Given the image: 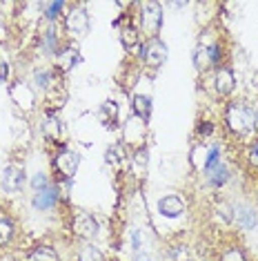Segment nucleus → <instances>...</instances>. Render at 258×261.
<instances>
[{"instance_id":"obj_9","label":"nucleus","mask_w":258,"mask_h":261,"mask_svg":"<svg viewBox=\"0 0 258 261\" xmlns=\"http://www.w3.org/2000/svg\"><path fill=\"white\" fill-rule=\"evenodd\" d=\"M145 139H147V121L132 116L125 123V145H132L134 150H138V147H145Z\"/></svg>"},{"instance_id":"obj_1","label":"nucleus","mask_w":258,"mask_h":261,"mask_svg":"<svg viewBox=\"0 0 258 261\" xmlns=\"http://www.w3.org/2000/svg\"><path fill=\"white\" fill-rule=\"evenodd\" d=\"M225 123L232 134L245 136L254 127V112L245 103H230V108L225 110Z\"/></svg>"},{"instance_id":"obj_25","label":"nucleus","mask_w":258,"mask_h":261,"mask_svg":"<svg viewBox=\"0 0 258 261\" xmlns=\"http://www.w3.org/2000/svg\"><path fill=\"white\" fill-rule=\"evenodd\" d=\"M78 261H105V257H103V252L98 250L96 246L85 243V246L80 248V252H78Z\"/></svg>"},{"instance_id":"obj_22","label":"nucleus","mask_w":258,"mask_h":261,"mask_svg":"<svg viewBox=\"0 0 258 261\" xmlns=\"http://www.w3.org/2000/svg\"><path fill=\"white\" fill-rule=\"evenodd\" d=\"M101 121L105 125H116V121H118V105L114 103V100H107V103H103L101 108Z\"/></svg>"},{"instance_id":"obj_33","label":"nucleus","mask_w":258,"mask_h":261,"mask_svg":"<svg viewBox=\"0 0 258 261\" xmlns=\"http://www.w3.org/2000/svg\"><path fill=\"white\" fill-rule=\"evenodd\" d=\"M47 186H49V181H47V174H43V172H38V174L31 179V188L36 190V192L38 190H43V188H47Z\"/></svg>"},{"instance_id":"obj_38","label":"nucleus","mask_w":258,"mask_h":261,"mask_svg":"<svg viewBox=\"0 0 258 261\" xmlns=\"http://www.w3.org/2000/svg\"><path fill=\"white\" fill-rule=\"evenodd\" d=\"M134 261H151V259L147 257V254H136V259H134Z\"/></svg>"},{"instance_id":"obj_18","label":"nucleus","mask_w":258,"mask_h":261,"mask_svg":"<svg viewBox=\"0 0 258 261\" xmlns=\"http://www.w3.org/2000/svg\"><path fill=\"white\" fill-rule=\"evenodd\" d=\"M132 110H134V116L143 118V121H149V116H151V98L145 96V94H134Z\"/></svg>"},{"instance_id":"obj_36","label":"nucleus","mask_w":258,"mask_h":261,"mask_svg":"<svg viewBox=\"0 0 258 261\" xmlns=\"http://www.w3.org/2000/svg\"><path fill=\"white\" fill-rule=\"evenodd\" d=\"M249 163L254 165V168H258V143L249 147Z\"/></svg>"},{"instance_id":"obj_15","label":"nucleus","mask_w":258,"mask_h":261,"mask_svg":"<svg viewBox=\"0 0 258 261\" xmlns=\"http://www.w3.org/2000/svg\"><path fill=\"white\" fill-rule=\"evenodd\" d=\"M80 61V54H78V49L72 45H67V47H62V49H58V54H56V67L60 69L62 74H67V72H72V69L78 65Z\"/></svg>"},{"instance_id":"obj_5","label":"nucleus","mask_w":258,"mask_h":261,"mask_svg":"<svg viewBox=\"0 0 258 261\" xmlns=\"http://www.w3.org/2000/svg\"><path fill=\"white\" fill-rule=\"evenodd\" d=\"M64 29H67V34L74 38L87 36V32H89V14H87V9L83 5L72 7L67 11V16H64Z\"/></svg>"},{"instance_id":"obj_17","label":"nucleus","mask_w":258,"mask_h":261,"mask_svg":"<svg viewBox=\"0 0 258 261\" xmlns=\"http://www.w3.org/2000/svg\"><path fill=\"white\" fill-rule=\"evenodd\" d=\"M234 219H236V223H238L243 230H251V228H254V225L258 223L256 212L251 210L249 205H236V207H234Z\"/></svg>"},{"instance_id":"obj_20","label":"nucleus","mask_w":258,"mask_h":261,"mask_svg":"<svg viewBox=\"0 0 258 261\" xmlns=\"http://www.w3.org/2000/svg\"><path fill=\"white\" fill-rule=\"evenodd\" d=\"M29 261H60V257L51 246H36L29 252Z\"/></svg>"},{"instance_id":"obj_14","label":"nucleus","mask_w":258,"mask_h":261,"mask_svg":"<svg viewBox=\"0 0 258 261\" xmlns=\"http://www.w3.org/2000/svg\"><path fill=\"white\" fill-rule=\"evenodd\" d=\"M43 136L49 143H58L62 139V121L58 118L56 112H47L43 121Z\"/></svg>"},{"instance_id":"obj_26","label":"nucleus","mask_w":258,"mask_h":261,"mask_svg":"<svg viewBox=\"0 0 258 261\" xmlns=\"http://www.w3.org/2000/svg\"><path fill=\"white\" fill-rule=\"evenodd\" d=\"M14 237V223H11L9 217L0 215V246H7Z\"/></svg>"},{"instance_id":"obj_16","label":"nucleus","mask_w":258,"mask_h":261,"mask_svg":"<svg viewBox=\"0 0 258 261\" xmlns=\"http://www.w3.org/2000/svg\"><path fill=\"white\" fill-rule=\"evenodd\" d=\"M207 172V179H209V183L212 186H216V188H222L227 181L232 179V172H230V168H227L222 161H218L216 165H212V168H207L205 170Z\"/></svg>"},{"instance_id":"obj_35","label":"nucleus","mask_w":258,"mask_h":261,"mask_svg":"<svg viewBox=\"0 0 258 261\" xmlns=\"http://www.w3.org/2000/svg\"><path fill=\"white\" fill-rule=\"evenodd\" d=\"M9 40V27L5 25V20H0V47Z\"/></svg>"},{"instance_id":"obj_34","label":"nucleus","mask_w":258,"mask_h":261,"mask_svg":"<svg viewBox=\"0 0 258 261\" xmlns=\"http://www.w3.org/2000/svg\"><path fill=\"white\" fill-rule=\"evenodd\" d=\"M172 257L176 261H187V250H185V246H176L174 250H172Z\"/></svg>"},{"instance_id":"obj_32","label":"nucleus","mask_w":258,"mask_h":261,"mask_svg":"<svg viewBox=\"0 0 258 261\" xmlns=\"http://www.w3.org/2000/svg\"><path fill=\"white\" fill-rule=\"evenodd\" d=\"M129 241H132V250H140L143 248V232L138 228H132L129 230Z\"/></svg>"},{"instance_id":"obj_23","label":"nucleus","mask_w":258,"mask_h":261,"mask_svg":"<svg viewBox=\"0 0 258 261\" xmlns=\"http://www.w3.org/2000/svg\"><path fill=\"white\" fill-rule=\"evenodd\" d=\"M40 7H43L45 18L49 20V22H54V20L60 18V14H62V9H64V3H62V0H54V3H43Z\"/></svg>"},{"instance_id":"obj_29","label":"nucleus","mask_w":258,"mask_h":261,"mask_svg":"<svg viewBox=\"0 0 258 261\" xmlns=\"http://www.w3.org/2000/svg\"><path fill=\"white\" fill-rule=\"evenodd\" d=\"M122 159H125V152H122V147L120 145H114V147H109L107 154H105V161H107L109 165H120L122 163Z\"/></svg>"},{"instance_id":"obj_12","label":"nucleus","mask_w":258,"mask_h":261,"mask_svg":"<svg viewBox=\"0 0 258 261\" xmlns=\"http://www.w3.org/2000/svg\"><path fill=\"white\" fill-rule=\"evenodd\" d=\"M214 90L218 96H230L236 90V76L230 67H218L214 74Z\"/></svg>"},{"instance_id":"obj_4","label":"nucleus","mask_w":258,"mask_h":261,"mask_svg":"<svg viewBox=\"0 0 258 261\" xmlns=\"http://www.w3.org/2000/svg\"><path fill=\"white\" fill-rule=\"evenodd\" d=\"M78 168H80V154L78 152L69 150V147H60V150L56 152V156H54V170L62 176L64 181L74 179L76 172H78Z\"/></svg>"},{"instance_id":"obj_39","label":"nucleus","mask_w":258,"mask_h":261,"mask_svg":"<svg viewBox=\"0 0 258 261\" xmlns=\"http://www.w3.org/2000/svg\"><path fill=\"white\" fill-rule=\"evenodd\" d=\"M254 127H256V129H258V110H256V112H254Z\"/></svg>"},{"instance_id":"obj_8","label":"nucleus","mask_w":258,"mask_h":261,"mask_svg":"<svg viewBox=\"0 0 258 261\" xmlns=\"http://www.w3.org/2000/svg\"><path fill=\"white\" fill-rule=\"evenodd\" d=\"M9 98L14 100V105L16 108H20L22 112H34L36 110V92L31 90V87L27 85V83H22V81H16V83H11V87H9Z\"/></svg>"},{"instance_id":"obj_19","label":"nucleus","mask_w":258,"mask_h":261,"mask_svg":"<svg viewBox=\"0 0 258 261\" xmlns=\"http://www.w3.org/2000/svg\"><path fill=\"white\" fill-rule=\"evenodd\" d=\"M120 43L125 49H134V47H138L140 45V34H138V29L134 27V25H125L120 29Z\"/></svg>"},{"instance_id":"obj_2","label":"nucleus","mask_w":258,"mask_h":261,"mask_svg":"<svg viewBox=\"0 0 258 261\" xmlns=\"http://www.w3.org/2000/svg\"><path fill=\"white\" fill-rule=\"evenodd\" d=\"M163 27V7L156 0L140 3V29L147 38H158V32Z\"/></svg>"},{"instance_id":"obj_24","label":"nucleus","mask_w":258,"mask_h":261,"mask_svg":"<svg viewBox=\"0 0 258 261\" xmlns=\"http://www.w3.org/2000/svg\"><path fill=\"white\" fill-rule=\"evenodd\" d=\"M40 43H43V49L47 54H58V34H56L54 27H49L43 34V40H40Z\"/></svg>"},{"instance_id":"obj_11","label":"nucleus","mask_w":258,"mask_h":261,"mask_svg":"<svg viewBox=\"0 0 258 261\" xmlns=\"http://www.w3.org/2000/svg\"><path fill=\"white\" fill-rule=\"evenodd\" d=\"M58 199H60V190H58V186H51L49 183L47 188L38 190V192L34 194L31 205H34V210H38V212H49L56 207Z\"/></svg>"},{"instance_id":"obj_28","label":"nucleus","mask_w":258,"mask_h":261,"mask_svg":"<svg viewBox=\"0 0 258 261\" xmlns=\"http://www.w3.org/2000/svg\"><path fill=\"white\" fill-rule=\"evenodd\" d=\"M11 76V63H9V56L7 51L0 47V83H7Z\"/></svg>"},{"instance_id":"obj_13","label":"nucleus","mask_w":258,"mask_h":261,"mask_svg":"<svg viewBox=\"0 0 258 261\" xmlns=\"http://www.w3.org/2000/svg\"><path fill=\"white\" fill-rule=\"evenodd\" d=\"M158 212L167 219H176L185 212V201L180 197H176V194H167V197H163L158 201Z\"/></svg>"},{"instance_id":"obj_27","label":"nucleus","mask_w":258,"mask_h":261,"mask_svg":"<svg viewBox=\"0 0 258 261\" xmlns=\"http://www.w3.org/2000/svg\"><path fill=\"white\" fill-rule=\"evenodd\" d=\"M191 163L196 170H205V165H207V147L203 145H196L191 150Z\"/></svg>"},{"instance_id":"obj_6","label":"nucleus","mask_w":258,"mask_h":261,"mask_svg":"<svg viewBox=\"0 0 258 261\" xmlns=\"http://www.w3.org/2000/svg\"><path fill=\"white\" fill-rule=\"evenodd\" d=\"M218 58H220L218 43H198V47L194 49V67H196V72H207L218 63Z\"/></svg>"},{"instance_id":"obj_10","label":"nucleus","mask_w":258,"mask_h":261,"mask_svg":"<svg viewBox=\"0 0 258 261\" xmlns=\"http://www.w3.org/2000/svg\"><path fill=\"white\" fill-rule=\"evenodd\" d=\"M72 230L80 239H93L98 234V221L89 212H76L74 221H72Z\"/></svg>"},{"instance_id":"obj_37","label":"nucleus","mask_w":258,"mask_h":261,"mask_svg":"<svg viewBox=\"0 0 258 261\" xmlns=\"http://www.w3.org/2000/svg\"><path fill=\"white\" fill-rule=\"evenodd\" d=\"M212 132H214L212 123H203V125H198V134H201V136H209Z\"/></svg>"},{"instance_id":"obj_31","label":"nucleus","mask_w":258,"mask_h":261,"mask_svg":"<svg viewBox=\"0 0 258 261\" xmlns=\"http://www.w3.org/2000/svg\"><path fill=\"white\" fill-rule=\"evenodd\" d=\"M220 261H247V259H245V254L240 248H230L227 252H222Z\"/></svg>"},{"instance_id":"obj_7","label":"nucleus","mask_w":258,"mask_h":261,"mask_svg":"<svg viewBox=\"0 0 258 261\" xmlns=\"http://www.w3.org/2000/svg\"><path fill=\"white\" fill-rule=\"evenodd\" d=\"M25 181H27V174H25L22 165L9 163L7 168L3 170V192L9 194V197H16V194L25 188Z\"/></svg>"},{"instance_id":"obj_30","label":"nucleus","mask_w":258,"mask_h":261,"mask_svg":"<svg viewBox=\"0 0 258 261\" xmlns=\"http://www.w3.org/2000/svg\"><path fill=\"white\" fill-rule=\"evenodd\" d=\"M132 156H134V165H136L138 170H147V159H149L147 147H138V150H134Z\"/></svg>"},{"instance_id":"obj_21","label":"nucleus","mask_w":258,"mask_h":261,"mask_svg":"<svg viewBox=\"0 0 258 261\" xmlns=\"http://www.w3.org/2000/svg\"><path fill=\"white\" fill-rule=\"evenodd\" d=\"M34 81H36V85L43 87V90H51V87H54L56 76H54V72H51V69L38 67L36 72H34Z\"/></svg>"},{"instance_id":"obj_3","label":"nucleus","mask_w":258,"mask_h":261,"mask_svg":"<svg viewBox=\"0 0 258 261\" xmlns=\"http://www.w3.org/2000/svg\"><path fill=\"white\" fill-rule=\"evenodd\" d=\"M140 58L149 69L163 67V63L167 61V45L160 38H147L140 45Z\"/></svg>"}]
</instances>
